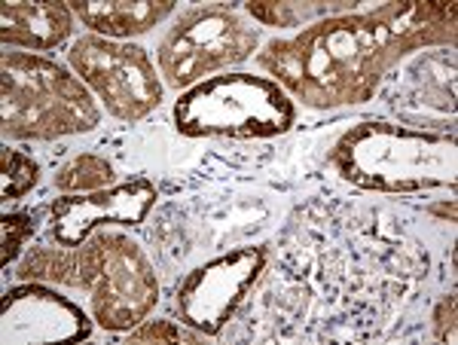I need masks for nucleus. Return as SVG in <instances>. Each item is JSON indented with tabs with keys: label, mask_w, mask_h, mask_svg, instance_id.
Here are the masks:
<instances>
[{
	"label": "nucleus",
	"mask_w": 458,
	"mask_h": 345,
	"mask_svg": "<svg viewBox=\"0 0 458 345\" xmlns=\"http://www.w3.org/2000/svg\"><path fill=\"white\" fill-rule=\"evenodd\" d=\"M425 46H455V4H382L343 13L272 40L257 55L282 89L315 110L364 105L401 58Z\"/></svg>",
	"instance_id": "nucleus-1"
},
{
	"label": "nucleus",
	"mask_w": 458,
	"mask_h": 345,
	"mask_svg": "<svg viewBox=\"0 0 458 345\" xmlns=\"http://www.w3.org/2000/svg\"><path fill=\"white\" fill-rule=\"evenodd\" d=\"M330 165L343 181L376 193H428L453 187L458 144L425 129L358 122L334 144Z\"/></svg>",
	"instance_id": "nucleus-2"
},
{
	"label": "nucleus",
	"mask_w": 458,
	"mask_h": 345,
	"mask_svg": "<svg viewBox=\"0 0 458 345\" xmlns=\"http://www.w3.org/2000/svg\"><path fill=\"white\" fill-rule=\"evenodd\" d=\"M0 126L6 138L53 141L92 131L101 122V110L89 86L49 58L6 49L0 62Z\"/></svg>",
	"instance_id": "nucleus-3"
},
{
	"label": "nucleus",
	"mask_w": 458,
	"mask_h": 345,
	"mask_svg": "<svg viewBox=\"0 0 458 345\" xmlns=\"http://www.w3.org/2000/svg\"><path fill=\"white\" fill-rule=\"evenodd\" d=\"M297 107L276 80L224 73L187 89L174 105V126L187 138H278Z\"/></svg>",
	"instance_id": "nucleus-4"
},
{
	"label": "nucleus",
	"mask_w": 458,
	"mask_h": 345,
	"mask_svg": "<svg viewBox=\"0 0 458 345\" xmlns=\"http://www.w3.org/2000/svg\"><path fill=\"white\" fill-rule=\"evenodd\" d=\"M260 34L226 6H196L174 21L157 49L159 73L172 89H193L205 77L257 53Z\"/></svg>",
	"instance_id": "nucleus-5"
},
{
	"label": "nucleus",
	"mask_w": 458,
	"mask_h": 345,
	"mask_svg": "<svg viewBox=\"0 0 458 345\" xmlns=\"http://www.w3.org/2000/svg\"><path fill=\"white\" fill-rule=\"evenodd\" d=\"M68 62L116 120L138 122L159 107L162 83L157 77V64L138 43L89 34L71 43Z\"/></svg>",
	"instance_id": "nucleus-6"
},
{
	"label": "nucleus",
	"mask_w": 458,
	"mask_h": 345,
	"mask_svg": "<svg viewBox=\"0 0 458 345\" xmlns=\"http://www.w3.org/2000/svg\"><path fill=\"white\" fill-rule=\"evenodd\" d=\"M98 239V275L92 293L95 324L123 333L138 327L159 299V282L138 241L120 232H95Z\"/></svg>",
	"instance_id": "nucleus-7"
},
{
	"label": "nucleus",
	"mask_w": 458,
	"mask_h": 345,
	"mask_svg": "<svg viewBox=\"0 0 458 345\" xmlns=\"http://www.w3.org/2000/svg\"><path fill=\"white\" fill-rule=\"evenodd\" d=\"M266 269V248H235L193 269L174 290L181 321L202 336H217L229 318L260 282Z\"/></svg>",
	"instance_id": "nucleus-8"
},
{
	"label": "nucleus",
	"mask_w": 458,
	"mask_h": 345,
	"mask_svg": "<svg viewBox=\"0 0 458 345\" xmlns=\"http://www.w3.org/2000/svg\"><path fill=\"white\" fill-rule=\"evenodd\" d=\"M92 336V321L73 299L40 282L10 288L0 299V340L4 345L83 342Z\"/></svg>",
	"instance_id": "nucleus-9"
},
{
	"label": "nucleus",
	"mask_w": 458,
	"mask_h": 345,
	"mask_svg": "<svg viewBox=\"0 0 458 345\" xmlns=\"http://www.w3.org/2000/svg\"><path fill=\"white\" fill-rule=\"evenodd\" d=\"M159 193L147 178H135L125 183H114L107 189L95 193H71L53 202V236L58 245L77 248L98 232L101 226L120 223V226H138L144 223L150 208L157 205Z\"/></svg>",
	"instance_id": "nucleus-10"
},
{
	"label": "nucleus",
	"mask_w": 458,
	"mask_h": 345,
	"mask_svg": "<svg viewBox=\"0 0 458 345\" xmlns=\"http://www.w3.org/2000/svg\"><path fill=\"white\" fill-rule=\"evenodd\" d=\"M73 31V13L71 4H13L0 6V40L6 49H31V53H43V49H55Z\"/></svg>",
	"instance_id": "nucleus-11"
},
{
	"label": "nucleus",
	"mask_w": 458,
	"mask_h": 345,
	"mask_svg": "<svg viewBox=\"0 0 458 345\" xmlns=\"http://www.w3.org/2000/svg\"><path fill=\"white\" fill-rule=\"evenodd\" d=\"M71 13L98 37L123 40L147 34L172 16L174 0H71Z\"/></svg>",
	"instance_id": "nucleus-12"
},
{
	"label": "nucleus",
	"mask_w": 458,
	"mask_h": 345,
	"mask_svg": "<svg viewBox=\"0 0 458 345\" xmlns=\"http://www.w3.org/2000/svg\"><path fill=\"white\" fill-rule=\"evenodd\" d=\"M98 239L95 232L77 248H34L19 263L16 275L25 282H55L64 288L89 290L98 275Z\"/></svg>",
	"instance_id": "nucleus-13"
},
{
	"label": "nucleus",
	"mask_w": 458,
	"mask_h": 345,
	"mask_svg": "<svg viewBox=\"0 0 458 345\" xmlns=\"http://www.w3.org/2000/svg\"><path fill=\"white\" fill-rule=\"evenodd\" d=\"M354 13V4H272V0H254L248 4V16L272 28H297L315 25L321 19Z\"/></svg>",
	"instance_id": "nucleus-14"
},
{
	"label": "nucleus",
	"mask_w": 458,
	"mask_h": 345,
	"mask_svg": "<svg viewBox=\"0 0 458 345\" xmlns=\"http://www.w3.org/2000/svg\"><path fill=\"white\" fill-rule=\"evenodd\" d=\"M114 165L105 156H95V153H83V156L71 159L68 165L58 168L55 174V187L64 196L71 193H95V189H107L114 187Z\"/></svg>",
	"instance_id": "nucleus-15"
},
{
	"label": "nucleus",
	"mask_w": 458,
	"mask_h": 345,
	"mask_svg": "<svg viewBox=\"0 0 458 345\" xmlns=\"http://www.w3.org/2000/svg\"><path fill=\"white\" fill-rule=\"evenodd\" d=\"M37 181H40V165L31 156L10 150V147L0 150V199H21L37 187Z\"/></svg>",
	"instance_id": "nucleus-16"
},
{
	"label": "nucleus",
	"mask_w": 458,
	"mask_h": 345,
	"mask_svg": "<svg viewBox=\"0 0 458 345\" xmlns=\"http://www.w3.org/2000/svg\"><path fill=\"white\" fill-rule=\"evenodd\" d=\"M0 230H4V251H0V263H4V269H6L19 257L21 245L34 236V217L28 215V211H13V215H4V220H0Z\"/></svg>",
	"instance_id": "nucleus-17"
},
{
	"label": "nucleus",
	"mask_w": 458,
	"mask_h": 345,
	"mask_svg": "<svg viewBox=\"0 0 458 345\" xmlns=\"http://www.w3.org/2000/svg\"><path fill=\"white\" fill-rule=\"evenodd\" d=\"M202 333L199 330L174 327L172 321H141L138 327L129 330V342H199Z\"/></svg>",
	"instance_id": "nucleus-18"
},
{
	"label": "nucleus",
	"mask_w": 458,
	"mask_h": 345,
	"mask_svg": "<svg viewBox=\"0 0 458 345\" xmlns=\"http://www.w3.org/2000/svg\"><path fill=\"white\" fill-rule=\"evenodd\" d=\"M434 340L455 342V293L443 297L437 312H434Z\"/></svg>",
	"instance_id": "nucleus-19"
},
{
	"label": "nucleus",
	"mask_w": 458,
	"mask_h": 345,
	"mask_svg": "<svg viewBox=\"0 0 458 345\" xmlns=\"http://www.w3.org/2000/svg\"><path fill=\"white\" fill-rule=\"evenodd\" d=\"M431 215H440V217H449V220H455V205L449 202V205H431Z\"/></svg>",
	"instance_id": "nucleus-20"
}]
</instances>
